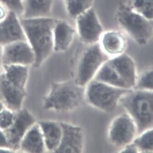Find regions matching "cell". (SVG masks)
Instances as JSON below:
<instances>
[{
  "label": "cell",
  "mask_w": 153,
  "mask_h": 153,
  "mask_svg": "<svg viewBox=\"0 0 153 153\" xmlns=\"http://www.w3.org/2000/svg\"><path fill=\"white\" fill-rule=\"evenodd\" d=\"M27 41L35 55L34 67L42 66L53 51V29L56 18L50 16L25 18L20 17Z\"/></svg>",
  "instance_id": "6da1fadb"
},
{
  "label": "cell",
  "mask_w": 153,
  "mask_h": 153,
  "mask_svg": "<svg viewBox=\"0 0 153 153\" xmlns=\"http://www.w3.org/2000/svg\"><path fill=\"white\" fill-rule=\"evenodd\" d=\"M85 87L74 79L53 82L43 99L42 109L63 113L78 109L85 102Z\"/></svg>",
  "instance_id": "7a4b0ae2"
},
{
  "label": "cell",
  "mask_w": 153,
  "mask_h": 153,
  "mask_svg": "<svg viewBox=\"0 0 153 153\" xmlns=\"http://www.w3.org/2000/svg\"><path fill=\"white\" fill-rule=\"evenodd\" d=\"M135 61L124 53L109 58L104 62L94 79L116 87L134 89L137 78Z\"/></svg>",
  "instance_id": "3957f363"
},
{
  "label": "cell",
  "mask_w": 153,
  "mask_h": 153,
  "mask_svg": "<svg viewBox=\"0 0 153 153\" xmlns=\"http://www.w3.org/2000/svg\"><path fill=\"white\" fill-rule=\"evenodd\" d=\"M136 124L138 134L153 128V91L132 89L119 102Z\"/></svg>",
  "instance_id": "277c9868"
},
{
  "label": "cell",
  "mask_w": 153,
  "mask_h": 153,
  "mask_svg": "<svg viewBox=\"0 0 153 153\" xmlns=\"http://www.w3.org/2000/svg\"><path fill=\"white\" fill-rule=\"evenodd\" d=\"M116 20L123 32L140 46H145L153 37V20L134 11L128 4L121 3L116 11Z\"/></svg>",
  "instance_id": "5b68a950"
},
{
  "label": "cell",
  "mask_w": 153,
  "mask_h": 153,
  "mask_svg": "<svg viewBox=\"0 0 153 153\" xmlns=\"http://www.w3.org/2000/svg\"><path fill=\"white\" fill-rule=\"evenodd\" d=\"M130 90L93 79L85 86V102L102 112L111 114L116 110L121 98Z\"/></svg>",
  "instance_id": "8992f818"
},
{
  "label": "cell",
  "mask_w": 153,
  "mask_h": 153,
  "mask_svg": "<svg viewBox=\"0 0 153 153\" xmlns=\"http://www.w3.org/2000/svg\"><path fill=\"white\" fill-rule=\"evenodd\" d=\"M88 46L79 61L74 79L83 87L94 79L101 67L109 59L102 52L99 43Z\"/></svg>",
  "instance_id": "52a82bcc"
},
{
  "label": "cell",
  "mask_w": 153,
  "mask_h": 153,
  "mask_svg": "<svg viewBox=\"0 0 153 153\" xmlns=\"http://www.w3.org/2000/svg\"><path fill=\"white\" fill-rule=\"evenodd\" d=\"M138 134L136 124L126 112L112 120L108 129L107 138L111 145L120 150L132 142Z\"/></svg>",
  "instance_id": "ba28073f"
},
{
  "label": "cell",
  "mask_w": 153,
  "mask_h": 153,
  "mask_svg": "<svg viewBox=\"0 0 153 153\" xmlns=\"http://www.w3.org/2000/svg\"><path fill=\"white\" fill-rule=\"evenodd\" d=\"M76 31L80 40L88 45L98 43L103 33V27L93 7L75 19Z\"/></svg>",
  "instance_id": "9c48e42d"
},
{
  "label": "cell",
  "mask_w": 153,
  "mask_h": 153,
  "mask_svg": "<svg viewBox=\"0 0 153 153\" xmlns=\"http://www.w3.org/2000/svg\"><path fill=\"white\" fill-rule=\"evenodd\" d=\"M2 60L3 66L16 65L29 67L34 63V53L27 41H20L2 47Z\"/></svg>",
  "instance_id": "30bf717a"
},
{
  "label": "cell",
  "mask_w": 153,
  "mask_h": 153,
  "mask_svg": "<svg viewBox=\"0 0 153 153\" xmlns=\"http://www.w3.org/2000/svg\"><path fill=\"white\" fill-rule=\"evenodd\" d=\"M37 122L33 115L26 108L16 112L13 124L4 131L9 144L16 152H19L20 143L29 129Z\"/></svg>",
  "instance_id": "8fae6325"
},
{
  "label": "cell",
  "mask_w": 153,
  "mask_h": 153,
  "mask_svg": "<svg viewBox=\"0 0 153 153\" xmlns=\"http://www.w3.org/2000/svg\"><path fill=\"white\" fill-rule=\"evenodd\" d=\"M62 133L61 140L55 153L83 152L85 134L82 127L75 124L61 121Z\"/></svg>",
  "instance_id": "7c38bea8"
},
{
  "label": "cell",
  "mask_w": 153,
  "mask_h": 153,
  "mask_svg": "<svg viewBox=\"0 0 153 153\" xmlns=\"http://www.w3.org/2000/svg\"><path fill=\"white\" fill-rule=\"evenodd\" d=\"M27 95L26 89L9 80L2 71H1L0 101L6 108L15 112L20 110Z\"/></svg>",
  "instance_id": "4fadbf2b"
},
{
  "label": "cell",
  "mask_w": 153,
  "mask_h": 153,
  "mask_svg": "<svg viewBox=\"0 0 153 153\" xmlns=\"http://www.w3.org/2000/svg\"><path fill=\"white\" fill-rule=\"evenodd\" d=\"M20 41H27L20 17L9 11L6 18L0 22V46Z\"/></svg>",
  "instance_id": "5bb4252c"
},
{
  "label": "cell",
  "mask_w": 153,
  "mask_h": 153,
  "mask_svg": "<svg viewBox=\"0 0 153 153\" xmlns=\"http://www.w3.org/2000/svg\"><path fill=\"white\" fill-rule=\"evenodd\" d=\"M98 43L102 52L111 58L125 53L127 39L122 31L113 29L103 31Z\"/></svg>",
  "instance_id": "9a60e30c"
},
{
  "label": "cell",
  "mask_w": 153,
  "mask_h": 153,
  "mask_svg": "<svg viewBox=\"0 0 153 153\" xmlns=\"http://www.w3.org/2000/svg\"><path fill=\"white\" fill-rule=\"evenodd\" d=\"M53 33V51L61 53L68 50L71 46L76 31L68 22L56 19Z\"/></svg>",
  "instance_id": "2e32d148"
},
{
  "label": "cell",
  "mask_w": 153,
  "mask_h": 153,
  "mask_svg": "<svg viewBox=\"0 0 153 153\" xmlns=\"http://www.w3.org/2000/svg\"><path fill=\"white\" fill-rule=\"evenodd\" d=\"M37 122L43 135L46 151L55 152L59 146L62 136L61 121L45 120Z\"/></svg>",
  "instance_id": "e0dca14e"
},
{
  "label": "cell",
  "mask_w": 153,
  "mask_h": 153,
  "mask_svg": "<svg viewBox=\"0 0 153 153\" xmlns=\"http://www.w3.org/2000/svg\"><path fill=\"white\" fill-rule=\"evenodd\" d=\"M46 151L41 129L36 122L25 134L20 145L19 152L40 153Z\"/></svg>",
  "instance_id": "ac0fdd59"
},
{
  "label": "cell",
  "mask_w": 153,
  "mask_h": 153,
  "mask_svg": "<svg viewBox=\"0 0 153 153\" xmlns=\"http://www.w3.org/2000/svg\"><path fill=\"white\" fill-rule=\"evenodd\" d=\"M54 0H23V13L21 17L25 18L48 16Z\"/></svg>",
  "instance_id": "d6986e66"
},
{
  "label": "cell",
  "mask_w": 153,
  "mask_h": 153,
  "mask_svg": "<svg viewBox=\"0 0 153 153\" xmlns=\"http://www.w3.org/2000/svg\"><path fill=\"white\" fill-rule=\"evenodd\" d=\"M29 68V67L21 65H5L2 66L1 71L9 80L21 88L26 89Z\"/></svg>",
  "instance_id": "ffe728a7"
},
{
  "label": "cell",
  "mask_w": 153,
  "mask_h": 153,
  "mask_svg": "<svg viewBox=\"0 0 153 153\" xmlns=\"http://www.w3.org/2000/svg\"><path fill=\"white\" fill-rule=\"evenodd\" d=\"M132 142L137 148L138 153H153V128L138 134Z\"/></svg>",
  "instance_id": "44dd1931"
},
{
  "label": "cell",
  "mask_w": 153,
  "mask_h": 153,
  "mask_svg": "<svg viewBox=\"0 0 153 153\" xmlns=\"http://www.w3.org/2000/svg\"><path fill=\"white\" fill-rule=\"evenodd\" d=\"M94 1V0H64L67 13L74 19L93 7Z\"/></svg>",
  "instance_id": "7402d4cb"
},
{
  "label": "cell",
  "mask_w": 153,
  "mask_h": 153,
  "mask_svg": "<svg viewBox=\"0 0 153 153\" xmlns=\"http://www.w3.org/2000/svg\"><path fill=\"white\" fill-rule=\"evenodd\" d=\"M127 4L134 11L153 20V0H130Z\"/></svg>",
  "instance_id": "603a6c76"
},
{
  "label": "cell",
  "mask_w": 153,
  "mask_h": 153,
  "mask_svg": "<svg viewBox=\"0 0 153 153\" xmlns=\"http://www.w3.org/2000/svg\"><path fill=\"white\" fill-rule=\"evenodd\" d=\"M153 68L143 71L137 75L134 89L144 91H153Z\"/></svg>",
  "instance_id": "cb8c5ba5"
},
{
  "label": "cell",
  "mask_w": 153,
  "mask_h": 153,
  "mask_svg": "<svg viewBox=\"0 0 153 153\" xmlns=\"http://www.w3.org/2000/svg\"><path fill=\"white\" fill-rule=\"evenodd\" d=\"M16 112L5 107L0 112V129L5 131L11 126L15 118Z\"/></svg>",
  "instance_id": "d4e9b609"
},
{
  "label": "cell",
  "mask_w": 153,
  "mask_h": 153,
  "mask_svg": "<svg viewBox=\"0 0 153 153\" xmlns=\"http://www.w3.org/2000/svg\"><path fill=\"white\" fill-rule=\"evenodd\" d=\"M23 0H0V2L4 5L9 11L15 13L19 17L23 13Z\"/></svg>",
  "instance_id": "484cf974"
},
{
  "label": "cell",
  "mask_w": 153,
  "mask_h": 153,
  "mask_svg": "<svg viewBox=\"0 0 153 153\" xmlns=\"http://www.w3.org/2000/svg\"><path fill=\"white\" fill-rule=\"evenodd\" d=\"M5 148L12 149L9 144L4 131L0 129V149Z\"/></svg>",
  "instance_id": "4316f807"
},
{
  "label": "cell",
  "mask_w": 153,
  "mask_h": 153,
  "mask_svg": "<svg viewBox=\"0 0 153 153\" xmlns=\"http://www.w3.org/2000/svg\"><path fill=\"white\" fill-rule=\"evenodd\" d=\"M119 152L120 153H138V151L133 143L131 142L120 149Z\"/></svg>",
  "instance_id": "83f0119b"
},
{
  "label": "cell",
  "mask_w": 153,
  "mask_h": 153,
  "mask_svg": "<svg viewBox=\"0 0 153 153\" xmlns=\"http://www.w3.org/2000/svg\"><path fill=\"white\" fill-rule=\"evenodd\" d=\"M9 11L2 3L0 2V22L4 20L8 14Z\"/></svg>",
  "instance_id": "f1b7e54d"
},
{
  "label": "cell",
  "mask_w": 153,
  "mask_h": 153,
  "mask_svg": "<svg viewBox=\"0 0 153 153\" xmlns=\"http://www.w3.org/2000/svg\"><path fill=\"white\" fill-rule=\"evenodd\" d=\"M2 47L0 46V72L2 68Z\"/></svg>",
  "instance_id": "f546056e"
},
{
  "label": "cell",
  "mask_w": 153,
  "mask_h": 153,
  "mask_svg": "<svg viewBox=\"0 0 153 153\" xmlns=\"http://www.w3.org/2000/svg\"><path fill=\"white\" fill-rule=\"evenodd\" d=\"M5 107H5L4 104H3V102L0 101V112H1Z\"/></svg>",
  "instance_id": "4dcf8cb0"
}]
</instances>
